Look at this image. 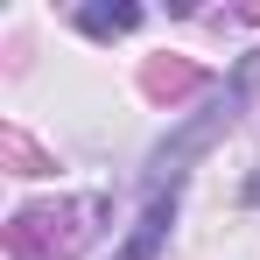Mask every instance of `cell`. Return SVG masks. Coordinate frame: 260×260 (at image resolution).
<instances>
[{
	"label": "cell",
	"mask_w": 260,
	"mask_h": 260,
	"mask_svg": "<svg viewBox=\"0 0 260 260\" xmlns=\"http://www.w3.org/2000/svg\"><path fill=\"white\" fill-rule=\"evenodd\" d=\"M134 21H141L134 0H120V7H78V28H85V36H127Z\"/></svg>",
	"instance_id": "obj_1"
},
{
	"label": "cell",
	"mask_w": 260,
	"mask_h": 260,
	"mask_svg": "<svg viewBox=\"0 0 260 260\" xmlns=\"http://www.w3.org/2000/svg\"><path fill=\"white\" fill-rule=\"evenodd\" d=\"M169 211H176V204H155V211L141 218V232H134V246H127L120 260H148V253H155V239H162V225H169Z\"/></svg>",
	"instance_id": "obj_2"
}]
</instances>
